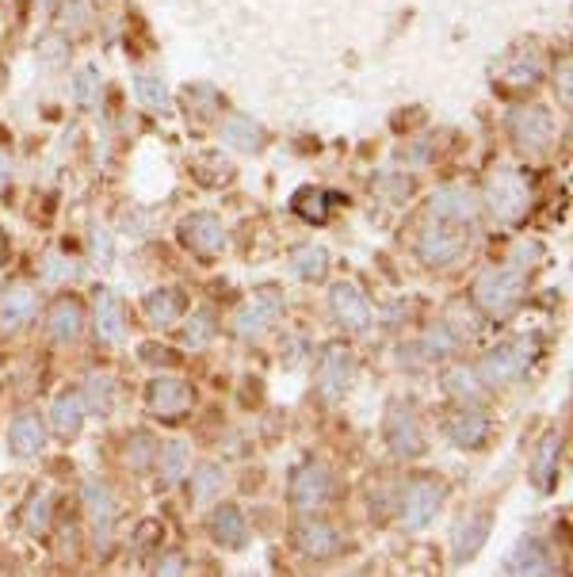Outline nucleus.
I'll return each mask as SVG.
<instances>
[{
    "label": "nucleus",
    "mask_w": 573,
    "mask_h": 577,
    "mask_svg": "<svg viewBox=\"0 0 573 577\" xmlns=\"http://www.w3.org/2000/svg\"><path fill=\"white\" fill-rule=\"evenodd\" d=\"M535 356H539L535 337H516V341L489 348L486 356H482V364L474 367V371H478L482 386H509V383H520V379L528 375Z\"/></svg>",
    "instance_id": "1"
},
{
    "label": "nucleus",
    "mask_w": 573,
    "mask_h": 577,
    "mask_svg": "<svg viewBox=\"0 0 573 577\" xmlns=\"http://www.w3.org/2000/svg\"><path fill=\"white\" fill-rule=\"evenodd\" d=\"M524 291H528V279L520 268H489L482 276L474 279V306L486 314V318H505L512 314L520 299H524Z\"/></svg>",
    "instance_id": "2"
},
{
    "label": "nucleus",
    "mask_w": 573,
    "mask_h": 577,
    "mask_svg": "<svg viewBox=\"0 0 573 577\" xmlns=\"http://www.w3.org/2000/svg\"><path fill=\"white\" fill-rule=\"evenodd\" d=\"M528 180H524V172L509 169V165H501V169L489 176V188H486V203L489 211L497 214L501 222H520L524 214H528Z\"/></svg>",
    "instance_id": "3"
},
{
    "label": "nucleus",
    "mask_w": 573,
    "mask_h": 577,
    "mask_svg": "<svg viewBox=\"0 0 573 577\" xmlns=\"http://www.w3.org/2000/svg\"><path fill=\"white\" fill-rule=\"evenodd\" d=\"M470 249V234L467 226H455V222H432L421 241H417V253L425 260L428 268H447V264H455V260H463Z\"/></svg>",
    "instance_id": "4"
},
{
    "label": "nucleus",
    "mask_w": 573,
    "mask_h": 577,
    "mask_svg": "<svg viewBox=\"0 0 573 577\" xmlns=\"http://www.w3.org/2000/svg\"><path fill=\"white\" fill-rule=\"evenodd\" d=\"M382 440L398 459H421L425 455V428L417 421V413L402 402H394L386 421H382Z\"/></svg>",
    "instance_id": "5"
},
{
    "label": "nucleus",
    "mask_w": 573,
    "mask_h": 577,
    "mask_svg": "<svg viewBox=\"0 0 573 577\" xmlns=\"http://www.w3.org/2000/svg\"><path fill=\"white\" fill-rule=\"evenodd\" d=\"M444 505V486L436 482V478H413L409 486L402 490V528H409V532H421L428 520L436 516V509Z\"/></svg>",
    "instance_id": "6"
},
{
    "label": "nucleus",
    "mask_w": 573,
    "mask_h": 577,
    "mask_svg": "<svg viewBox=\"0 0 573 577\" xmlns=\"http://www.w3.org/2000/svg\"><path fill=\"white\" fill-rule=\"evenodd\" d=\"M180 245L191 249L195 257L214 260L222 249H226V226H222V218L211 211L188 214V218L180 222Z\"/></svg>",
    "instance_id": "7"
},
{
    "label": "nucleus",
    "mask_w": 573,
    "mask_h": 577,
    "mask_svg": "<svg viewBox=\"0 0 573 577\" xmlns=\"http://www.w3.org/2000/svg\"><path fill=\"white\" fill-rule=\"evenodd\" d=\"M329 486H333V478L329 471L321 467V463H302L295 474H291V486H287V501H291V509L295 513H318L321 505H325V497H329Z\"/></svg>",
    "instance_id": "8"
},
{
    "label": "nucleus",
    "mask_w": 573,
    "mask_h": 577,
    "mask_svg": "<svg viewBox=\"0 0 573 577\" xmlns=\"http://www.w3.org/2000/svg\"><path fill=\"white\" fill-rule=\"evenodd\" d=\"M191 386L184 379H172V375H161L146 386V409L161 421H184L191 413Z\"/></svg>",
    "instance_id": "9"
},
{
    "label": "nucleus",
    "mask_w": 573,
    "mask_h": 577,
    "mask_svg": "<svg viewBox=\"0 0 573 577\" xmlns=\"http://www.w3.org/2000/svg\"><path fill=\"white\" fill-rule=\"evenodd\" d=\"M352 371H356V356H352V348L348 344H325V352H321L318 360V390L325 402H337L340 394L348 390L352 383Z\"/></svg>",
    "instance_id": "10"
},
{
    "label": "nucleus",
    "mask_w": 573,
    "mask_h": 577,
    "mask_svg": "<svg viewBox=\"0 0 573 577\" xmlns=\"http://www.w3.org/2000/svg\"><path fill=\"white\" fill-rule=\"evenodd\" d=\"M512 142L524 153H543L554 142V119L547 107H520L509 119Z\"/></svg>",
    "instance_id": "11"
},
{
    "label": "nucleus",
    "mask_w": 573,
    "mask_h": 577,
    "mask_svg": "<svg viewBox=\"0 0 573 577\" xmlns=\"http://www.w3.org/2000/svg\"><path fill=\"white\" fill-rule=\"evenodd\" d=\"M81 497H85V509H88V516H92V524H96V551H100V555H107V551H111L115 493H111V486H107V482H100V478H88L85 490H81Z\"/></svg>",
    "instance_id": "12"
},
{
    "label": "nucleus",
    "mask_w": 573,
    "mask_h": 577,
    "mask_svg": "<svg viewBox=\"0 0 573 577\" xmlns=\"http://www.w3.org/2000/svg\"><path fill=\"white\" fill-rule=\"evenodd\" d=\"M279 314H283V302H279L276 291H260L253 302H245V306L237 310L234 325L245 341H256V337H264V333L276 325Z\"/></svg>",
    "instance_id": "13"
},
{
    "label": "nucleus",
    "mask_w": 573,
    "mask_h": 577,
    "mask_svg": "<svg viewBox=\"0 0 573 577\" xmlns=\"http://www.w3.org/2000/svg\"><path fill=\"white\" fill-rule=\"evenodd\" d=\"M489 532H493V513H489V509H474V513H467V520H459V528L451 535V558H455L459 566L470 562V558L486 547Z\"/></svg>",
    "instance_id": "14"
},
{
    "label": "nucleus",
    "mask_w": 573,
    "mask_h": 577,
    "mask_svg": "<svg viewBox=\"0 0 573 577\" xmlns=\"http://www.w3.org/2000/svg\"><path fill=\"white\" fill-rule=\"evenodd\" d=\"M428 211L432 218H440V222H455V226H470L474 218H478V199L470 188H459V184H447L440 192L432 195V203H428Z\"/></svg>",
    "instance_id": "15"
},
{
    "label": "nucleus",
    "mask_w": 573,
    "mask_h": 577,
    "mask_svg": "<svg viewBox=\"0 0 573 577\" xmlns=\"http://www.w3.org/2000/svg\"><path fill=\"white\" fill-rule=\"evenodd\" d=\"M444 432H447V440H451L455 448L478 451L489 440L493 425H489V417L482 413V409H459V413H451V417H447Z\"/></svg>",
    "instance_id": "16"
},
{
    "label": "nucleus",
    "mask_w": 573,
    "mask_h": 577,
    "mask_svg": "<svg viewBox=\"0 0 573 577\" xmlns=\"http://www.w3.org/2000/svg\"><path fill=\"white\" fill-rule=\"evenodd\" d=\"M329 302H333V314L344 329H356L363 333L367 325H371V302L363 295L356 283H337L333 291H329Z\"/></svg>",
    "instance_id": "17"
},
{
    "label": "nucleus",
    "mask_w": 573,
    "mask_h": 577,
    "mask_svg": "<svg viewBox=\"0 0 573 577\" xmlns=\"http://www.w3.org/2000/svg\"><path fill=\"white\" fill-rule=\"evenodd\" d=\"M46 333H50L54 341L73 344L81 333H85V306L73 299V295L54 299L50 302V310H46Z\"/></svg>",
    "instance_id": "18"
},
{
    "label": "nucleus",
    "mask_w": 573,
    "mask_h": 577,
    "mask_svg": "<svg viewBox=\"0 0 573 577\" xmlns=\"http://www.w3.org/2000/svg\"><path fill=\"white\" fill-rule=\"evenodd\" d=\"M207 532L218 547L226 551H241L245 539H249V524H245V513L237 505H218L211 516H207Z\"/></svg>",
    "instance_id": "19"
},
{
    "label": "nucleus",
    "mask_w": 573,
    "mask_h": 577,
    "mask_svg": "<svg viewBox=\"0 0 573 577\" xmlns=\"http://www.w3.org/2000/svg\"><path fill=\"white\" fill-rule=\"evenodd\" d=\"M295 547L306 558L325 562V558H333L340 551V535H337V528L325 524V520H306V524H298L295 528Z\"/></svg>",
    "instance_id": "20"
},
{
    "label": "nucleus",
    "mask_w": 573,
    "mask_h": 577,
    "mask_svg": "<svg viewBox=\"0 0 573 577\" xmlns=\"http://www.w3.org/2000/svg\"><path fill=\"white\" fill-rule=\"evenodd\" d=\"M50 428H54L58 440L81 436V428H85V394L62 390V394L54 398V406H50Z\"/></svg>",
    "instance_id": "21"
},
{
    "label": "nucleus",
    "mask_w": 573,
    "mask_h": 577,
    "mask_svg": "<svg viewBox=\"0 0 573 577\" xmlns=\"http://www.w3.org/2000/svg\"><path fill=\"white\" fill-rule=\"evenodd\" d=\"M539 77H543V62H539L535 46H516L501 62V85L505 88H531Z\"/></svg>",
    "instance_id": "22"
},
{
    "label": "nucleus",
    "mask_w": 573,
    "mask_h": 577,
    "mask_svg": "<svg viewBox=\"0 0 573 577\" xmlns=\"http://www.w3.org/2000/svg\"><path fill=\"white\" fill-rule=\"evenodd\" d=\"M35 291L31 287H8L0 295V333H20L27 321L35 318Z\"/></svg>",
    "instance_id": "23"
},
{
    "label": "nucleus",
    "mask_w": 573,
    "mask_h": 577,
    "mask_svg": "<svg viewBox=\"0 0 573 577\" xmlns=\"http://www.w3.org/2000/svg\"><path fill=\"white\" fill-rule=\"evenodd\" d=\"M46 444V428L39 421V413H20L12 425H8V451L16 455V459H31V455H39Z\"/></svg>",
    "instance_id": "24"
},
{
    "label": "nucleus",
    "mask_w": 573,
    "mask_h": 577,
    "mask_svg": "<svg viewBox=\"0 0 573 577\" xmlns=\"http://www.w3.org/2000/svg\"><path fill=\"white\" fill-rule=\"evenodd\" d=\"M142 310H146L149 325L169 329V325H176V321L184 318L188 299H184V291H176V287H157V291H149L146 299H142Z\"/></svg>",
    "instance_id": "25"
},
{
    "label": "nucleus",
    "mask_w": 573,
    "mask_h": 577,
    "mask_svg": "<svg viewBox=\"0 0 573 577\" xmlns=\"http://www.w3.org/2000/svg\"><path fill=\"white\" fill-rule=\"evenodd\" d=\"M123 329H127V318H123V302L111 287H100L96 291V337L104 344H119L123 341Z\"/></svg>",
    "instance_id": "26"
},
{
    "label": "nucleus",
    "mask_w": 573,
    "mask_h": 577,
    "mask_svg": "<svg viewBox=\"0 0 573 577\" xmlns=\"http://www.w3.org/2000/svg\"><path fill=\"white\" fill-rule=\"evenodd\" d=\"M558 455H562V436L547 432L535 448V459H531V478H535L539 493H551L558 486Z\"/></svg>",
    "instance_id": "27"
},
{
    "label": "nucleus",
    "mask_w": 573,
    "mask_h": 577,
    "mask_svg": "<svg viewBox=\"0 0 573 577\" xmlns=\"http://www.w3.org/2000/svg\"><path fill=\"white\" fill-rule=\"evenodd\" d=\"M509 574H558V562L535 535H528L509 555Z\"/></svg>",
    "instance_id": "28"
},
{
    "label": "nucleus",
    "mask_w": 573,
    "mask_h": 577,
    "mask_svg": "<svg viewBox=\"0 0 573 577\" xmlns=\"http://www.w3.org/2000/svg\"><path fill=\"white\" fill-rule=\"evenodd\" d=\"M222 142L230 146V150H241V153H256L264 146V127L249 119V115H230L226 123H222Z\"/></svg>",
    "instance_id": "29"
},
{
    "label": "nucleus",
    "mask_w": 573,
    "mask_h": 577,
    "mask_svg": "<svg viewBox=\"0 0 573 577\" xmlns=\"http://www.w3.org/2000/svg\"><path fill=\"white\" fill-rule=\"evenodd\" d=\"M440 383H444L447 394L459 398V402H478V398H482V379H478V371L467 364H451L444 375H440Z\"/></svg>",
    "instance_id": "30"
},
{
    "label": "nucleus",
    "mask_w": 573,
    "mask_h": 577,
    "mask_svg": "<svg viewBox=\"0 0 573 577\" xmlns=\"http://www.w3.org/2000/svg\"><path fill=\"white\" fill-rule=\"evenodd\" d=\"M222 486H226V467L199 463L195 474H191V501H195V505H211L214 497L222 493Z\"/></svg>",
    "instance_id": "31"
},
{
    "label": "nucleus",
    "mask_w": 573,
    "mask_h": 577,
    "mask_svg": "<svg viewBox=\"0 0 573 577\" xmlns=\"http://www.w3.org/2000/svg\"><path fill=\"white\" fill-rule=\"evenodd\" d=\"M100 92H104V77H100V65L88 62L73 73V104L81 111H92L100 104Z\"/></svg>",
    "instance_id": "32"
},
{
    "label": "nucleus",
    "mask_w": 573,
    "mask_h": 577,
    "mask_svg": "<svg viewBox=\"0 0 573 577\" xmlns=\"http://www.w3.org/2000/svg\"><path fill=\"white\" fill-rule=\"evenodd\" d=\"M291 272H295L298 279H306V283H318V279H325V272H329V253H325V245H302V249H295V257H291Z\"/></svg>",
    "instance_id": "33"
},
{
    "label": "nucleus",
    "mask_w": 573,
    "mask_h": 577,
    "mask_svg": "<svg viewBox=\"0 0 573 577\" xmlns=\"http://www.w3.org/2000/svg\"><path fill=\"white\" fill-rule=\"evenodd\" d=\"M191 172H195V180L207 184V188H222V184L234 180V165H230L222 153H199V157L191 161Z\"/></svg>",
    "instance_id": "34"
},
{
    "label": "nucleus",
    "mask_w": 573,
    "mask_h": 577,
    "mask_svg": "<svg viewBox=\"0 0 573 577\" xmlns=\"http://www.w3.org/2000/svg\"><path fill=\"white\" fill-rule=\"evenodd\" d=\"M157 471H161V486L169 490L176 486L184 471H188V444L184 440H172L165 448H157Z\"/></svg>",
    "instance_id": "35"
},
{
    "label": "nucleus",
    "mask_w": 573,
    "mask_h": 577,
    "mask_svg": "<svg viewBox=\"0 0 573 577\" xmlns=\"http://www.w3.org/2000/svg\"><path fill=\"white\" fill-rule=\"evenodd\" d=\"M291 207H295L298 218H306V222H314V226H321V222L329 218V207H333V195L321 192V188H298L295 199H291Z\"/></svg>",
    "instance_id": "36"
},
{
    "label": "nucleus",
    "mask_w": 573,
    "mask_h": 577,
    "mask_svg": "<svg viewBox=\"0 0 573 577\" xmlns=\"http://www.w3.org/2000/svg\"><path fill=\"white\" fill-rule=\"evenodd\" d=\"M157 436L153 432H146V428H138V432H130L127 436V467L130 471H149L153 463H157Z\"/></svg>",
    "instance_id": "37"
},
{
    "label": "nucleus",
    "mask_w": 573,
    "mask_h": 577,
    "mask_svg": "<svg viewBox=\"0 0 573 577\" xmlns=\"http://www.w3.org/2000/svg\"><path fill=\"white\" fill-rule=\"evenodd\" d=\"M35 62L43 69H65L69 65V39L62 31H46L43 39L35 43Z\"/></svg>",
    "instance_id": "38"
},
{
    "label": "nucleus",
    "mask_w": 573,
    "mask_h": 577,
    "mask_svg": "<svg viewBox=\"0 0 573 577\" xmlns=\"http://www.w3.org/2000/svg\"><path fill=\"white\" fill-rule=\"evenodd\" d=\"M455 348H459V333H451V325H436V329H428L421 344H417V352H425L428 360H444V356H455Z\"/></svg>",
    "instance_id": "39"
},
{
    "label": "nucleus",
    "mask_w": 573,
    "mask_h": 577,
    "mask_svg": "<svg viewBox=\"0 0 573 577\" xmlns=\"http://www.w3.org/2000/svg\"><path fill=\"white\" fill-rule=\"evenodd\" d=\"M134 92H138L142 107H149V111H157V115L169 111V88H165V81H157V77H138Z\"/></svg>",
    "instance_id": "40"
},
{
    "label": "nucleus",
    "mask_w": 573,
    "mask_h": 577,
    "mask_svg": "<svg viewBox=\"0 0 573 577\" xmlns=\"http://www.w3.org/2000/svg\"><path fill=\"white\" fill-rule=\"evenodd\" d=\"M85 398H88V406L96 409L100 417H107L111 406H115V383H111V375H92V379H88Z\"/></svg>",
    "instance_id": "41"
},
{
    "label": "nucleus",
    "mask_w": 573,
    "mask_h": 577,
    "mask_svg": "<svg viewBox=\"0 0 573 577\" xmlns=\"http://www.w3.org/2000/svg\"><path fill=\"white\" fill-rule=\"evenodd\" d=\"M50 493H35L31 501H27V513H23V524H27V532L31 535H43L46 524H50Z\"/></svg>",
    "instance_id": "42"
},
{
    "label": "nucleus",
    "mask_w": 573,
    "mask_h": 577,
    "mask_svg": "<svg viewBox=\"0 0 573 577\" xmlns=\"http://www.w3.org/2000/svg\"><path fill=\"white\" fill-rule=\"evenodd\" d=\"M214 337V318L203 310V314H191L188 325H184V344L188 348H203V344Z\"/></svg>",
    "instance_id": "43"
},
{
    "label": "nucleus",
    "mask_w": 573,
    "mask_h": 577,
    "mask_svg": "<svg viewBox=\"0 0 573 577\" xmlns=\"http://www.w3.org/2000/svg\"><path fill=\"white\" fill-rule=\"evenodd\" d=\"M58 16H62V23H65V27H73V31L88 27V8L81 4V0H62Z\"/></svg>",
    "instance_id": "44"
},
{
    "label": "nucleus",
    "mask_w": 573,
    "mask_h": 577,
    "mask_svg": "<svg viewBox=\"0 0 573 577\" xmlns=\"http://www.w3.org/2000/svg\"><path fill=\"white\" fill-rule=\"evenodd\" d=\"M77 276V264L65 257H50L43 268V279H50V283H62V279H73Z\"/></svg>",
    "instance_id": "45"
},
{
    "label": "nucleus",
    "mask_w": 573,
    "mask_h": 577,
    "mask_svg": "<svg viewBox=\"0 0 573 577\" xmlns=\"http://www.w3.org/2000/svg\"><path fill=\"white\" fill-rule=\"evenodd\" d=\"M161 535H165V528H161L157 520H142V524H138V532H134V547H142V551H146V547H153Z\"/></svg>",
    "instance_id": "46"
},
{
    "label": "nucleus",
    "mask_w": 573,
    "mask_h": 577,
    "mask_svg": "<svg viewBox=\"0 0 573 577\" xmlns=\"http://www.w3.org/2000/svg\"><path fill=\"white\" fill-rule=\"evenodd\" d=\"M153 574H169V577L188 574V558L184 555H161L157 562H153Z\"/></svg>",
    "instance_id": "47"
},
{
    "label": "nucleus",
    "mask_w": 573,
    "mask_h": 577,
    "mask_svg": "<svg viewBox=\"0 0 573 577\" xmlns=\"http://www.w3.org/2000/svg\"><path fill=\"white\" fill-rule=\"evenodd\" d=\"M92 253H96L100 264H111L115 249H111V234H107V230H96V237H92Z\"/></svg>",
    "instance_id": "48"
},
{
    "label": "nucleus",
    "mask_w": 573,
    "mask_h": 577,
    "mask_svg": "<svg viewBox=\"0 0 573 577\" xmlns=\"http://www.w3.org/2000/svg\"><path fill=\"white\" fill-rule=\"evenodd\" d=\"M375 188H379V192H390V195H394V199H402V195L413 192V180H409V176H402V180H394V184H386V180H379Z\"/></svg>",
    "instance_id": "49"
},
{
    "label": "nucleus",
    "mask_w": 573,
    "mask_h": 577,
    "mask_svg": "<svg viewBox=\"0 0 573 577\" xmlns=\"http://www.w3.org/2000/svg\"><path fill=\"white\" fill-rule=\"evenodd\" d=\"M554 88L562 92V107H570V62H562V73L554 77Z\"/></svg>",
    "instance_id": "50"
},
{
    "label": "nucleus",
    "mask_w": 573,
    "mask_h": 577,
    "mask_svg": "<svg viewBox=\"0 0 573 577\" xmlns=\"http://www.w3.org/2000/svg\"><path fill=\"white\" fill-rule=\"evenodd\" d=\"M8 176H12V165H8V157L0 153V184H8Z\"/></svg>",
    "instance_id": "51"
}]
</instances>
